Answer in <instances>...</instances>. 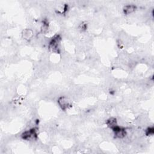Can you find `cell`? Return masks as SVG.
Segmentation results:
<instances>
[{"instance_id":"277c9868","label":"cell","mask_w":154,"mask_h":154,"mask_svg":"<svg viewBox=\"0 0 154 154\" xmlns=\"http://www.w3.org/2000/svg\"><path fill=\"white\" fill-rule=\"evenodd\" d=\"M37 136L36 131L35 129H31L29 131L24 132L22 134V138L25 140H30L33 139H34Z\"/></svg>"},{"instance_id":"5b68a950","label":"cell","mask_w":154,"mask_h":154,"mask_svg":"<svg viewBox=\"0 0 154 154\" xmlns=\"http://www.w3.org/2000/svg\"><path fill=\"white\" fill-rule=\"evenodd\" d=\"M137 7L136 6H135L134 4H128L125 6H124L123 9V12L125 15H130L134 12L136 10Z\"/></svg>"},{"instance_id":"9c48e42d","label":"cell","mask_w":154,"mask_h":154,"mask_svg":"<svg viewBox=\"0 0 154 154\" xmlns=\"http://www.w3.org/2000/svg\"><path fill=\"white\" fill-rule=\"evenodd\" d=\"M78 28H79V30H81V31H86V29L87 28V24L86 23H81V24L79 25Z\"/></svg>"},{"instance_id":"7a4b0ae2","label":"cell","mask_w":154,"mask_h":154,"mask_svg":"<svg viewBox=\"0 0 154 154\" xmlns=\"http://www.w3.org/2000/svg\"><path fill=\"white\" fill-rule=\"evenodd\" d=\"M57 102L63 110L68 109L71 106V103L68 98L66 96H60L57 100Z\"/></svg>"},{"instance_id":"ba28073f","label":"cell","mask_w":154,"mask_h":154,"mask_svg":"<svg viewBox=\"0 0 154 154\" xmlns=\"http://www.w3.org/2000/svg\"><path fill=\"white\" fill-rule=\"evenodd\" d=\"M49 30V25L47 23H44L42 25V27L41 28V31L44 34L46 33Z\"/></svg>"},{"instance_id":"52a82bcc","label":"cell","mask_w":154,"mask_h":154,"mask_svg":"<svg viewBox=\"0 0 154 154\" xmlns=\"http://www.w3.org/2000/svg\"><path fill=\"white\" fill-rule=\"evenodd\" d=\"M106 124L110 128H111L112 129L116 127L117 126H118L116 119L114 118H111L108 119L106 122Z\"/></svg>"},{"instance_id":"30bf717a","label":"cell","mask_w":154,"mask_h":154,"mask_svg":"<svg viewBox=\"0 0 154 154\" xmlns=\"http://www.w3.org/2000/svg\"><path fill=\"white\" fill-rule=\"evenodd\" d=\"M153 128H148V129L147 130V132L146 134L147 135H153Z\"/></svg>"},{"instance_id":"3957f363","label":"cell","mask_w":154,"mask_h":154,"mask_svg":"<svg viewBox=\"0 0 154 154\" xmlns=\"http://www.w3.org/2000/svg\"><path fill=\"white\" fill-rule=\"evenodd\" d=\"M113 131L114 132L115 137L118 139H123L126 136V131L125 129L119 127V126H117L114 129H113Z\"/></svg>"},{"instance_id":"8992f818","label":"cell","mask_w":154,"mask_h":154,"mask_svg":"<svg viewBox=\"0 0 154 154\" xmlns=\"http://www.w3.org/2000/svg\"><path fill=\"white\" fill-rule=\"evenodd\" d=\"M22 35H23V37L24 38V39L28 41L33 38L34 36V32L31 29L26 28L23 30L22 33Z\"/></svg>"},{"instance_id":"6da1fadb","label":"cell","mask_w":154,"mask_h":154,"mask_svg":"<svg viewBox=\"0 0 154 154\" xmlns=\"http://www.w3.org/2000/svg\"><path fill=\"white\" fill-rule=\"evenodd\" d=\"M61 41V37L59 35H57L52 39L51 41L49 43V48L53 52H58L59 49V45Z\"/></svg>"}]
</instances>
